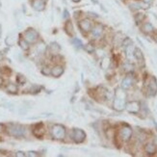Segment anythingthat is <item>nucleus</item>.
Wrapping results in <instances>:
<instances>
[{
	"instance_id": "obj_1",
	"label": "nucleus",
	"mask_w": 157,
	"mask_h": 157,
	"mask_svg": "<svg viewBox=\"0 0 157 157\" xmlns=\"http://www.w3.org/2000/svg\"><path fill=\"white\" fill-rule=\"evenodd\" d=\"M7 132L14 138H22L26 134V128L20 125H10L7 127Z\"/></svg>"
},
{
	"instance_id": "obj_2",
	"label": "nucleus",
	"mask_w": 157,
	"mask_h": 157,
	"mask_svg": "<svg viewBox=\"0 0 157 157\" xmlns=\"http://www.w3.org/2000/svg\"><path fill=\"white\" fill-rule=\"evenodd\" d=\"M51 135H52V138L55 139V140H64L66 138V134H67V130H66V127L63 125H59V123H56L51 127Z\"/></svg>"
},
{
	"instance_id": "obj_3",
	"label": "nucleus",
	"mask_w": 157,
	"mask_h": 157,
	"mask_svg": "<svg viewBox=\"0 0 157 157\" xmlns=\"http://www.w3.org/2000/svg\"><path fill=\"white\" fill-rule=\"evenodd\" d=\"M87 135L85 131L80 128H73L71 130V139L75 144H82L86 140Z\"/></svg>"
},
{
	"instance_id": "obj_4",
	"label": "nucleus",
	"mask_w": 157,
	"mask_h": 157,
	"mask_svg": "<svg viewBox=\"0 0 157 157\" xmlns=\"http://www.w3.org/2000/svg\"><path fill=\"white\" fill-rule=\"evenodd\" d=\"M132 134H133L132 128L127 125H123L120 127V129L119 131L120 138L122 139L123 142H128L131 139V137H132Z\"/></svg>"
},
{
	"instance_id": "obj_5",
	"label": "nucleus",
	"mask_w": 157,
	"mask_h": 157,
	"mask_svg": "<svg viewBox=\"0 0 157 157\" xmlns=\"http://www.w3.org/2000/svg\"><path fill=\"white\" fill-rule=\"evenodd\" d=\"M39 39L38 32L33 28H29L24 32V40L29 43H35Z\"/></svg>"
},
{
	"instance_id": "obj_6",
	"label": "nucleus",
	"mask_w": 157,
	"mask_h": 157,
	"mask_svg": "<svg viewBox=\"0 0 157 157\" xmlns=\"http://www.w3.org/2000/svg\"><path fill=\"white\" fill-rule=\"evenodd\" d=\"M125 109L127 112L130 113V114L136 115L141 110V104H140V102L136 100L129 101L125 104Z\"/></svg>"
},
{
	"instance_id": "obj_7",
	"label": "nucleus",
	"mask_w": 157,
	"mask_h": 157,
	"mask_svg": "<svg viewBox=\"0 0 157 157\" xmlns=\"http://www.w3.org/2000/svg\"><path fill=\"white\" fill-rule=\"evenodd\" d=\"M125 104H126V101H125V98H120V97H115L114 100H113V109L118 112H122L125 109Z\"/></svg>"
},
{
	"instance_id": "obj_8",
	"label": "nucleus",
	"mask_w": 157,
	"mask_h": 157,
	"mask_svg": "<svg viewBox=\"0 0 157 157\" xmlns=\"http://www.w3.org/2000/svg\"><path fill=\"white\" fill-rule=\"evenodd\" d=\"M148 94L149 97H155L157 94V80L154 76L149 78L148 83Z\"/></svg>"
},
{
	"instance_id": "obj_9",
	"label": "nucleus",
	"mask_w": 157,
	"mask_h": 157,
	"mask_svg": "<svg viewBox=\"0 0 157 157\" xmlns=\"http://www.w3.org/2000/svg\"><path fill=\"white\" fill-rule=\"evenodd\" d=\"M78 26L80 28V30H81V32L88 33L91 31V29H92V21L89 19H84L79 21Z\"/></svg>"
},
{
	"instance_id": "obj_10",
	"label": "nucleus",
	"mask_w": 157,
	"mask_h": 157,
	"mask_svg": "<svg viewBox=\"0 0 157 157\" xmlns=\"http://www.w3.org/2000/svg\"><path fill=\"white\" fill-rule=\"evenodd\" d=\"M33 134H34L35 137H37L39 139H42L45 135V126H43L42 122H39L37 123L34 128H33Z\"/></svg>"
},
{
	"instance_id": "obj_11",
	"label": "nucleus",
	"mask_w": 157,
	"mask_h": 157,
	"mask_svg": "<svg viewBox=\"0 0 157 157\" xmlns=\"http://www.w3.org/2000/svg\"><path fill=\"white\" fill-rule=\"evenodd\" d=\"M64 71H65L64 67L61 65H55L53 68H51V75L55 78H58L63 75Z\"/></svg>"
},
{
	"instance_id": "obj_12",
	"label": "nucleus",
	"mask_w": 157,
	"mask_h": 157,
	"mask_svg": "<svg viewBox=\"0 0 157 157\" xmlns=\"http://www.w3.org/2000/svg\"><path fill=\"white\" fill-rule=\"evenodd\" d=\"M48 51H49V53H50L51 56H56V55H58V54L60 53L61 46H60V45L58 42H51L50 45H49Z\"/></svg>"
},
{
	"instance_id": "obj_13",
	"label": "nucleus",
	"mask_w": 157,
	"mask_h": 157,
	"mask_svg": "<svg viewBox=\"0 0 157 157\" xmlns=\"http://www.w3.org/2000/svg\"><path fill=\"white\" fill-rule=\"evenodd\" d=\"M91 31H92V35H93V37H94L96 39L97 38H99L100 36L103 34V31H104V27H103V25L102 24H96L94 26L93 29H91Z\"/></svg>"
},
{
	"instance_id": "obj_14",
	"label": "nucleus",
	"mask_w": 157,
	"mask_h": 157,
	"mask_svg": "<svg viewBox=\"0 0 157 157\" xmlns=\"http://www.w3.org/2000/svg\"><path fill=\"white\" fill-rule=\"evenodd\" d=\"M132 84H133V76H132V74H130V72H129V74L127 76H125V77L122 79V88L125 89V90H127L132 86Z\"/></svg>"
},
{
	"instance_id": "obj_15",
	"label": "nucleus",
	"mask_w": 157,
	"mask_h": 157,
	"mask_svg": "<svg viewBox=\"0 0 157 157\" xmlns=\"http://www.w3.org/2000/svg\"><path fill=\"white\" fill-rule=\"evenodd\" d=\"M65 32L67 33V35L68 36V37H74V27H73V24H72V22L71 20H68L66 21L65 23Z\"/></svg>"
},
{
	"instance_id": "obj_16",
	"label": "nucleus",
	"mask_w": 157,
	"mask_h": 157,
	"mask_svg": "<svg viewBox=\"0 0 157 157\" xmlns=\"http://www.w3.org/2000/svg\"><path fill=\"white\" fill-rule=\"evenodd\" d=\"M32 7L33 9L38 11V12H42L45 8V3L43 2V0H33Z\"/></svg>"
},
{
	"instance_id": "obj_17",
	"label": "nucleus",
	"mask_w": 157,
	"mask_h": 157,
	"mask_svg": "<svg viewBox=\"0 0 157 157\" xmlns=\"http://www.w3.org/2000/svg\"><path fill=\"white\" fill-rule=\"evenodd\" d=\"M156 151H157V148L154 143H151H151H148L145 145V151L148 155H154L156 153Z\"/></svg>"
},
{
	"instance_id": "obj_18",
	"label": "nucleus",
	"mask_w": 157,
	"mask_h": 157,
	"mask_svg": "<svg viewBox=\"0 0 157 157\" xmlns=\"http://www.w3.org/2000/svg\"><path fill=\"white\" fill-rule=\"evenodd\" d=\"M133 57L136 59L138 62H140V63H144L145 62V57H144V54L142 52V50L140 48H138V47H135L134 48V52H133Z\"/></svg>"
},
{
	"instance_id": "obj_19",
	"label": "nucleus",
	"mask_w": 157,
	"mask_h": 157,
	"mask_svg": "<svg viewBox=\"0 0 157 157\" xmlns=\"http://www.w3.org/2000/svg\"><path fill=\"white\" fill-rule=\"evenodd\" d=\"M5 89L9 94H17V92H19V88H17V86L14 83L7 84Z\"/></svg>"
},
{
	"instance_id": "obj_20",
	"label": "nucleus",
	"mask_w": 157,
	"mask_h": 157,
	"mask_svg": "<svg viewBox=\"0 0 157 157\" xmlns=\"http://www.w3.org/2000/svg\"><path fill=\"white\" fill-rule=\"evenodd\" d=\"M142 31L145 33V34H151V33L154 31V27L152 26L151 23L145 22L143 26H142Z\"/></svg>"
},
{
	"instance_id": "obj_21",
	"label": "nucleus",
	"mask_w": 157,
	"mask_h": 157,
	"mask_svg": "<svg viewBox=\"0 0 157 157\" xmlns=\"http://www.w3.org/2000/svg\"><path fill=\"white\" fill-rule=\"evenodd\" d=\"M134 48H135V47L133 45V43H131V45L125 46V54H126V57L127 58H129V59H130L131 57H133Z\"/></svg>"
},
{
	"instance_id": "obj_22",
	"label": "nucleus",
	"mask_w": 157,
	"mask_h": 157,
	"mask_svg": "<svg viewBox=\"0 0 157 157\" xmlns=\"http://www.w3.org/2000/svg\"><path fill=\"white\" fill-rule=\"evenodd\" d=\"M110 64H111L110 59H109L108 57H104L100 63V67L102 69H108L109 67H110Z\"/></svg>"
},
{
	"instance_id": "obj_23",
	"label": "nucleus",
	"mask_w": 157,
	"mask_h": 157,
	"mask_svg": "<svg viewBox=\"0 0 157 157\" xmlns=\"http://www.w3.org/2000/svg\"><path fill=\"white\" fill-rule=\"evenodd\" d=\"M71 42H72V45H73L75 47H77V48H82V47H83L82 41H81V40H80V39H78V38L72 37Z\"/></svg>"
},
{
	"instance_id": "obj_24",
	"label": "nucleus",
	"mask_w": 157,
	"mask_h": 157,
	"mask_svg": "<svg viewBox=\"0 0 157 157\" xmlns=\"http://www.w3.org/2000/svg\"><path fill=\"white\" fill-rule=\"evenodd\" d=\"M0 72H1L2 75L10 76L11 73H12V69L9 68L8 67H2V68H0Z\"/></svg>"
},
{
	"instance_id": "obj_25",
	"label": "nucleus",
	"mask_w": 157,
	"mask_h": 157,
	"mask_svg": "<svg viewBox=\"0 0 157 157\" xmlns=\"http://www.w3.org/2000/svg\"><path fill=\"white\" fill-rule=\"evenodd\" d=\"M17 82L19 85H24L26 83V77L22 74H17Z\"/></svg>"
},
{
	"instance_id": "obj_26",
	"label": "nucleus",
	"mask_w": 157,
	"mask_h": 157,
	"mask_svg": "<svg viewBox=\"0 0 157 157\" xmlns=\"http://www.w3.org/2000/svg\"><path fill=\"white\" fill-rule=\"evenodd\" d=\"M19 46L23 50H28L29 49V42L25 41L24 39H21L20 40V41L19 42Z\"/></svg>"
},
{
	"instance_id": "obj_27",
	"label": "nucleus",
	"mask_w": 157,
	"mask_h": 157,
	"mask_svg": "<svg viewBox=\"0 0 157 157\" xmlns=\"http://www.w3.org/2000/svg\"><path fill=\"white\" fill-rule=\"evenodd\" d=\"M145 17V14L139 13V14H136V16H135V21H136V23H141L142 21H144Z\"/></svg>"
},
{
	"instance_id": "obj_28",
	"label": "nucleus",
	"mask_w": 157,
	"mask_h": 157,
	"mask_svg": "<svg viewBox=\"0 0 157 157\" xmlns=\"http://www.w3.org/2000/svg\"><path fill=\"white\" fill-rule=\"evenodd\" d=\"M41 72H42L43 75L49 76V75H51V68H49L48 66H45V67H43V68H42Z\"/></svg>"
},
{
	"instance_id": "obj_29",
	"label": "nucleus",
	"mask_w": 157,
	"mask_h": 157,
	"mask_svg": "<svg viewBox=\"0 0 157 157\" xmlns=\"http://www.w3.org/2000/svg\"><path fill=\"white\" fill-rule=\"evenodd\" d=\"M42 89V86H39V85H34L32 87V88L30 89V93L31 94H39L40 92H41V90Z\"/></svg>"
},
{
	"instance_id": "obj_30",
	"label": "nucleus",
	"mask_w": 157,
	"mask_h": 157,
	"mask_svg": "<svg viewBox=\"0 0 157 157\" xmlns=\"http://www.w3.org/2000/svg\"><path fill=\"white\" fill-rule=\"evenodd\" d=\"M84 49H85V51H87L88 53H94V46L93 45H91V43H89V45H87L84 46Z\"/></svg>"
},
{
	"instance_id": "obj_31",
	"label": "nucleus",
	"mask_w": 157,
	"mask_h": 157,
	"mask_svg": "<svg viewBox=\"0 0 157 157\" xmlns=\"http://www.w3.org/2000/svg\"><path fill=\"white\" fill-rule=\"evenodd\" d=\"M46 48H47L46 45H45V43H42V42L40 43L39 45H37V50L39 51L40 53H43L46 50Z\"/></svg>"
},
{
	"instance_id": "obj_32",
	"label": "nucleus",
	"mask_w": 157,
	"mask_h": 157,
	"mask_svg": "<svg viewBox=\"0 0 157 157\" xmlns=\"http://www.w3.org/2000/svg\"><path fill=\"white\" fill-rule=\"evenodd\" d=\"M133 65H131L130 63H127V64H125L123 65V68H125V71H127L129 73V72H131L133 71Z\"/></svg>"
},
{
	"instance_id": "obj_33",
	"label": "nucleus",
	"mask_w": 157,
	"mask_h": 157,
	"mask_svg": "<svg viewBox=\"0 0 157 157\" xmlns=\"http://www.w3.org/2000/svg\"><path fill=\"white\" fill-rule=\"evenodd\" d=\"M131 43H132V41H131V39H129V38H125V39H123L122 42V45L125 47V46H127V45H131Z\"/></svg>"
},
{
	"instance_id": "obj_34",
	"label": "nucleus",
	"mask_w": 157,
	"mask_h": 157,
	"mask_svg": "<svg viewBox=\"0 0 157 157\" xmlns=\"http://www.w3.org/2000/svg\"><path fill=\"white\" fill-rule=\"evenodd\" d=\"M41 154H40L39 152H37V151H28L27 152V154H26V156H29V157H37V156H40Z\"/></svg>"
},
{
	"instance_id": "obj_35",
	"label": "nucleus",
	"mask_w": 157,
	"mask_h": 157,
	"mask_svg": "<svg viewBox=\"0 0 157 157\" xmlns=\"http://www.w3.org/2000/svg\"><path fill=\"white\" fill-rule=\"evenodd\" d=\"M7 39L10 40V42H9V41H8V42H6L7 45H14V40L12 37H8Z\"/></svg>"
},
{
	"instance_id": "obj_36",
	"label": "nucleus",
	"mask_w": 157,
	"mask_h": 157,
	"mask_svg": "<svg viewBox=\"0 0 157 157\" xmlns=\"http://www.w3.org/2000/svg\"><path fill=\"white\" fill-rule=\"evenodd\" d=\"M16 156L17 157H24V156H26V154H25V152H23V151H17V152H16Z\"/></svg>"
},
{
	"instance_id": "obj_37",
	"label": "nucleus",
	"mask_w": 157,
	"mask_h": 157,
	"mask_svg": "<svg viewBox=\"0 0 157 157\" xmlns=\"http://www.w3.org/2000/svg\"><path fill=\"white\" fill-rule=\"evenodd\" d=\"M68 17H69L68 11V10H65L64 11V19H68Z\"/></svg>"
},
{
	"instance_id": "obj_38",
	"label": "nucleus",
	"mask_w": 157,
	"mask_h": 157,
	"mask_svg": "<svg viewBox=\"0 0 157 157\" xmlns=\"http://www.w3.org/2000/svg\"><path fill=\"white\" fill-rule=\"evenodd\" d=\"M144 2L148 3V4H151V3L152 2V0H144Z\"/></svg>"
},
{
	"instance_id": "obj_39",
	"label": "nucleus",
	"mask_w": 157,
	"mask_h": 157,
	"mask_svg": "<svg viewBox=\"0 0 157 157\" xmlns=\"http://www.w3.org/2000/svg\"><path fill=\"white\" fill-rule=\"evenodd\" d=\"M3 128H4V125H1V123H0V132H1V131L3 130Z\"/></svg>"
},
{
	"instance_id": "obj_40",
	"label": "nucleus",
	"mask_w": 157,
	"mask_h": 157,
	"mask_svg": "<svg viewBox=\"0 0 157 157\" xmlns=\"http://www.w3.org/2000/svg\"><path fill=\"white\" fill-rule=\"evenodd\" d=\"M3 85V79H2V77H0V87H1Z\"/></svg>"
},
{
	"instance_id": "obj_41",
	"label": "nucleus",
	"mask_w": 157,
	"mask_h": 157,
	"mask_svg": "<svg viewBox=\"0 0 157 157\" xmlns=\"http://www.w3.org/2000/svg\"><path fill=\"white\" fill-rule=\"evenodd\" d=\"M71 1H73V2H75V3H78V2L81 1V0H71Z\"/></svg>"
},
{
	"instance_id": "obj_42",
	"label": "nucleus",
	"mask_w": 157,
	"mask_h": 157,
	"mask_svg": "<svg viewBox=\"0 0 157 157\" xmlns=\"http://www.w3.org/2000/svg\"><path fill=\"white\" fill-rule=\"evenodd\" d=\"M0 37H1V25H0Z\"/></svg>"
},
{
	"instance_id": "obj_43",
	"label": "nucleus",
	"mask_w": 157,
	"mask_h": 157,
	"mask_svg": "<svg viewBox=\"0 0 157 157\" xmlns=\"http://www.w3.org/2000/svg\"><path fill=\"white\" fill-rule=\"evenodd\" d=\"M2 57V53L1 52H0V58H1Z\"/></svg>"
}]
</instances>
